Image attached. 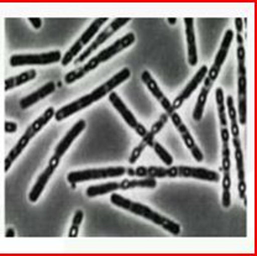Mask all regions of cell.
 <instances>
[{"label": "cell", "mask_w": 257, "mask_h": 256, "mask_svg": "<svg viewBox=\"0 0 257 256\" xmlns=\"http://www.w3.org/2000/svg\"><path fill=\"white\" fill-rule=\"evenodd\" d=\"M131 76V71L128 68H122L121 71H119L117 73H115L114 76L111 77L110 79L103 83L101 85H99L98 88H95L93 92H90L89 94H85L83 97H80L79 99L74 100V102H71L67 105L62 106L61 109L56 110L55 113V118L57 121H62V120L69 118L73 114L78 113V111L83 110V109L88 108L89 105L94 104L98 100L103 99L105 95L110 94L111 92H114V89L116 87H119L120 84L126 82Z\"/></svg>", "instance_id": "cell-1"}, {"label": "cell", "mask_w": 257, "mask_h": 256, "mask_svg": "<svg viewBox=\"0 0 257 256\" xmlns=\"http://www.w3.org/2000/svg\"><path fill=\"white\" fill-rule=\"evenodd\" d=\"M134 176L138 177H152V178H175V177H186L195 178L200 181H208V182H219L220 176L215 171H211L204 167H188V166H170L168 169L162 167H145L140 166L134 170Z\"/></svg>", "instance_id": "cell-2"}, {"label": "cell", "mask_w": 257, "mask_h": 256, "mask_svg": "<svg viewBox=\"0 0 257 256\" xmlns=\"http://www.w3.org/2000/svg\"><path fill=\"white\" fill-rule=\"evenodd\" d=\"M135 40L136 37L134 33H128L126 35H124L121 39L116 40L114 44L110 45L109 47H106V49H104L103 51L99 52L98 55L94 56V57L89 58L88 62L85 63L84 66H82V67H79L78 69H74V71L68 72V73L64 76V83L67 84L74 83V82L78 81V79L82 78V77H84L88 72L94 71L99 65L106 62V61H109L110 58L114 57V56H116L117 53L122 52L124 50L128 49V47L135 42Z\"/></svg>", "instance_id": "cell-3"}, {"label": "cell", "mask_w": 257, "mask_h": 256, "mask_svg": "<svg viewBox=\"0 0 257 256\" xmlns=\"http://www.w3.org/2000/svg\"><path fill=\"white\" fill-rule=\"evenodd\" d=\"M110 202L114 205H116V207L121 208V209L127 210V212L133 213V214L140 215V217L145 218V219L162 226L165 230L173 234V235H178V234L181 233V225H179L178 223L168 219L167 217L160 214L159 212H155L154 209H151V208L143 203L130 201V199L120 196L119 193H114V192L110 194Z\"/></svg>", "instance_id": "cell-4"}, {"label": "cell", "mask_w": 257, "mask_h": 256, "mask_svg": "<svg viewBox=\"0 0 257 256\" xmlns=\"http://www.w3.org/2000/svg\"><path fill=\"white\" fill-rule=\"evenodd\" d=\"M55 113H56L55 108L50 106V108H47L46 110L42 113V115H40L39 118L35 120L31 125H29V127L26 129V132L24 133L23 137L19 139V141L16 143V145L12 149V150H10V153L8 154L7 159H5V162H4L5 172H9L10 167L13 166V164H14L15 160L18 159L21 154H23V151L25 150L26 146L30 144V141L32 140V139L36 137V135L39 134V133L41 132L45 126H46L48 122H50V120L55 116Z\"/></svg>", "instance_id": "cell-5"}, {"label": "cell", "mask_w": 257, "mask_h": 256, "mask_svg": "<svg viewBox=\"0 0 257 256\" xmlns=\"http://www.w3.org/2000/svg\"><path fill=\"white\" fill-rule=\"evenodd\" d=\"M126 173V169L122 166L105 167V169H89L83 171H73L67 175L69 183H80L93 180H104V178L121 177Z\"/></svg>", "instance_id": "cell-6"}, {"label": "cell", "mask_w": 257, "mask_h": 256, "mask_svg": "<svg viewBox=\"0 0 257 256\" xmlns=\"http://www.w3.org/2000/svg\"><path fill=\"white\" fill-rule=\"evenodd\" d=\"M106 21H108V18H98V19H95L92 24H90L89 28H88L84 33L80 35L79 39L77 40L73 45H72L71 49L64 53V56H62V60H61L62 66H68L69 63H71L72 61H73L74 58H76L77 56L82 52V50L84 49L87 45H89V42H92V40L94 39L95 35L98 34L99 29H100L101 26L106 23Z\"/></svg>", "instance_id": "cell-7"}, {"label": "cell", "mask_w": 257, "mask_h": 256, "mask_svg": "<svg viewBox=\"0 0 257 256\" xmlns=\"http://www.w3.org/2000/svg\"><path fill=\"white\" fill-rule=\"evenodd\" d=\"M62 53L58 50L45 53H23V55H13L10 57V66L12 67H20V66H47L52 63L61 62Z\"/></svg>", "instance_id": "cell-8"}, {"label": "cell", "mask_w": 257, "mask_h": 256, "mask_svg": "<svg viewBox=\"0 0 257 256\" xmlns=\"http://www.w3.org/2000/svg\"><path fill=\"white\" fill-rule=\"evenodd\" d=\"M85 126H87L85 120L80 119L71 127V129L68 130V132H67V134L64 135L62 140H61L60 143L57 144V146H56L55 153H53L52 156H51L50 161H48V166H52L55 167V169H57L58 165H60L61 162V159L63 157V155L68 151V149L71 148L73 141L76 140L80 134H82L83 130L85 129Z\"/></svg>", "instance_id": "cell-9"}, {"label": "cell", "mask_w": 257, "mask_h": 256, "mask_svg": "<svg viewBox=\"0 0 257 256\" xmlns=\"http://www.w3.org/2000/svg\"><path fill=\"white\" fill-rule=\"evenodd\" d=\"M130 20H131L130 18H116V19H114V20H112L111 23L109 24V26H106V28L104 29V30L101 31L100 34L96 35L95 40H93L92 44L89 45V47H88L85 51H83L82 53H80L79 57L77 58L76 61H74V63H76V65H78V63L84 62L85 60H88V57H89L90 53H92L93 51H95V50L98 49L99 46H101V45H103L104 42L106 41V40L110 39L112 35L116 33L117 30H120L122 26L126 25V24Z\"/></svg>", "instance_id": "cell-10"}, {"label": "cell", "mask_w": 257, "mask_h": 256, "mask_svg": "<svg viewBox=\"0 0 257 256\" xmlns=\"http://www.w3.org/2000/svg\"><path fill=\"white\" fill-rule=\"evenodd\" d=\"M108 95H109V102H110L111 105L116 109V111L121 115V118L125 120V122H126L128 126L133 127V129L135 130L136 134H138L139 137L144 138L145 135H146L147 129L143 124H141V122H139V120L136 119V116L133 114V111L125 105V103L122 102L121 98L119 97V94L115 92H111L110 94Z\"/></svg>", "instance_id": "cell-11"}, {"label": "cell", "mask_w": 257, "mask_h": 256, "mask_svg": "<svg viewBox=\"0 0 257 256\" xmlns=\"http://www.w3.org/2000/svg\"><path fill=\"white\" fill-rule=\"evenodd\" d=\"M232 40H234V31L226 30V33L224 34L223 41H221L220 49H219V51L215 56L214 63L211 65L210 68H208L207 78L210 79L211 82H215L216 79H218L219 73H220V69L223 67L225 60H226L227 57V53H229L230 46H231L232 44Z\"/></svg>", "instance_id": "cell-12"}, {"label": "cell", "mask_w": 257, "mask_h": 256, "mask_svg": "<svg viewBox=\"0 0 257 256\" xmlns=\"http://www.w3.org/2000/svg\"><path fill=\"white\" fill-rule=\"evenodd\" d=\"M170 118H171V120H172L173 125L177 127V130H178L179 134H181L182 139H183L184 145H186L187 149L191 151L192 156L194 157L195 161L202 162L203 160H204V155H203L202 151H200V149L198 148V145L195 144V140L193 139L192 134L189 133L188 127L186 126V124L183 122V120L181 119L179 114L176 113V111H173V113L170 115Z\"/></svg>", "instance_id": "cell-13"}, {"label": "cell", "mask_w": 257, "mask_h": 256, "mask_svg": "<svg viewBox=\"0 0 257 256\" xmlns=\"http://www.w3.org/2000/svg\"><path fill=\"white\" fill-rule=\"evenodd\" d=\"M207 73H208L207 66H202V67L198 69V72L194 74V76H193L191 82L186 85V88H184V89L182 90L178 95H177L176 99L173 100V103H172L173 110H177V109L181 108V106L183 105V103L186 102L187 99H189V98H191V95L195 92V89L198 88V85L204 81V78L207 77Z\"/></svg>", "instance_id": "cell-14"}, {"label": "cell", "mask_w": 257, "mask_h": 256, "mask_svg": "<svg viewBox=\"0 0 257 256\" xmlns=\"http://www.w3.org/2000/svg\"><path fill=\"white\" fill-rule=\"evenodd\" d=\"M141 79H143V82L147 87L149 92L156 98L157 102H159L161 105H162V108L166 110V114L170 116L171 114L175 111L172 108V103H171L170 100L167 99V97L163 94V92L161 90V88L159 87V84H157V82L154 79V77L151 76V73H150L149 71H144L143 74H141Z\"/></svg>", "instance_id": "cell-15"}, {"label": "cell", "mask_w": 257, "mask_h": 256, "mask_svg": "<svg viewBox=\"0 0 257 256\" xmlns=\"http://www.w3.org/2000/svg\"><path fill=\"white\" fill-rule=\"evenodd\" d=\"M184 26H186V40H187V53H188L189 66L194 67L198 65V50L197 40H195L194 19L184 18Z\"/></svg>", "instance_id": "cell-16"}, {"label": "cell", "mask_w": 257, "mask_h": 256, "mask_svg": "<svg viewBox=\"0 0 257 256\" xmlns=\"http://www.w3.org/2000/svg\"><path fill=\"white\" fill-rule=\"evenodd\" d=\"M55 90H56L55 82H47L46 84H44L41 88L35 90L34 93H31V94L26 95L25 98L20 99L19 105H20V108L23 109V110H25V109H29L30 106L34 105V104L39 103L40 100L45 99V98L48 97V95L52 94Z\"/></svg>", "instance_id": "cell-17"}, {"label": "cell", "mask_w": 257, "mask_h": 256, "mask_svg": "<svg viewBox=\"0 0 257 256\" xmlns=\"http://www.w3.org/2000/svg\"><path fill=\"white\" fill-rule=\"evenodd\" d=\"M246 94H247V79L246 76H237V109H239V122L241 125L246 124V114H247V103H246Z\"/></svg>", "instance_id": "cell-18"}, {"label": "cell", "mask_w": 257, "mask_h": 256, "mask_svg": "<svg viewBox=\"0 0 257 256\" xmlns=\"http://www.w3.org/2000/svg\"><path fill=\"white\" fill-rule=\"evenodd\" d=\"M55 171H56L55 167L47 166L46 169L44 170V172L39 176L36 183H35L34 187H32V189L30 191V193H29V201H30L31 203H36V202L39 201V198L41 197L42 192H44L45 187H46L48 181H50V178L52 177Z\"/></svg>", "instance_id": "cell-19"}, {"label": "cell", "mask_w": 257, "mask_h": 256, "mask_svg": "<svg viewBox=\"0 0 257 256\" xmlns=\"http://www.w3.org/2000/svg\"><path fill=\"white\" fill-rule=\"evenodd\" d=\"M214 82H211L210 79H208L207 77L204 78V85H203L202 90H200L199 95H198L197 103H195L194 110H193V119L195 121H200L203 118V114H204L205 104H207L209 93H210L211 87H213Z\"/></svg>", "instance_id": "cell-20"}, {"label": "cell", "mask_w": 257, "mask_h": 256, "mask_svg": "<svg viewBox=\"0 0 257 256\" xmlns=\"http://www.w3.org/2000/svg\"><path fill=\"white\" fill-rule=\"evenodd\" d=\"M37 73L35 69H29V71L23 72V73L18 74V76L10 77V78L5 79L4 83V89L5 92H9V90L14 89L16 87H20V85L28 83V82L32 81V79L36 78Z\"/></svg>", "instance_id": "cell-21"}, {"label": "cell", "mask_w": 257, "mask_h": 256, "mask_svg": "<svg viewBox=\"0 0 257 256\" xmlns=\"http://www.w3.org/2000/svg\"><path fill=\"white\" fill-rule=\"evenodd\" d=\"M120 189L122 191H127V189L133 188H156L157 181L156 178L146 177L143 180H122L119 182Z\"/></svg>", "instance_id": "cell-22"}, {"label": "cell", "mask_w": 257, "mask_h": 256, "mask_svg": "<svg viewBox=\"0 0 257 256\" xmlns=\"http://www.w3.org/2000/svg\"><path fill=\"white\" fill-rule=\"evenodd\" d=\"M225 104L227 106V116L230 119V134L232 135L234 139H239L240 129H239V122H237V111L235 109L234 99L231 95H227Z\"/></svg>", "instance_id": "cell-23"}, {"label": "cell", "mask_w": 257, "mask_h": 256, "mask_svg": "<svg viewBox=\"0 0 257 256\" xmlns=\"http://www.w3.org/2000/svg\"><path fill=\"white\" fill-rule=\"evenodd\" d=\"M117 189H120L119 182H106V183H101V185L90 186V187H88L87 191H85V194L92 198V197L112 193V192L117 191Z\"/></svg>", "instance_id": "cell-24"}, {"label": "cell", "mask_w": 257, "mask_h": 256, "mask_svg": "<svg viewBox=\"0 0 257 256\" xmlns=\"http://www.w3.org/2000/svg\"><path fill=\"white\" fill-rule=\"evenodd\" d=\"M215 100L216 106H218V114H219V121H220L221 127H226L227 119H226V109H225V97L223 88H216L215 90Z\"/></svg>", "instance_id": "cell-25"}, {"label": "cell", "mask_w": 257, "mask_h": 256, "mask_svg": "<svg viewBox=\"0 0 257 256\" xmlns=\"http://www.w3.org/2000/svg\"><path fill=\"white\" fill-rule=\"evenodd\" d=\"M232 144L235 148V160H236V171L239 181H245V169H243V155L241 150V144L239 139L232 138Z\"/></svg>", "instance_id": "cell-26"}, {"label": "cell", "mask_w": 257, "mask_h": 256, "mask_svg": "<svg viewBox=\"0 0 257 256\" xmlns=\"http://www.w3.org/2000/svg\"><path fill=\"white\" fill-rule=\"evenodd\" d=\"M167 120H168V115L166 113H163L162 115L160 116V119L157 120L156 122H155L154 125H152L151 126V129L149 130V132L146 133V135H145V138L147 139V140L150 141V144H154V141H155V137H156L157 134H159V133L161 132V130H162V127L165 126L166 125V122H167Z\"/></svg>", "instance_id": "cell-27"}, {"label": "cell", "mask_w": 257, "mask_h": 256, "mask_svg": "<svg viewBox=\"0 0 257 256\" xmlns=\"http://www.w3.org/2000/svg\"><path fill=\"white\" fill-rule=\"evenodd\" d=\"M152 149H154L155 154L159 156V159H161V161L163 162V164L166 165V166H172L173 165V157L172 155L168 153L167 150H166L165 148H163L162 145H161L160 143H157V141H154V144H152L151 146Z\"/></svg>", "instance_id": "cell-28"}, {"label": "cell", "mask_w": 257, "mask_h": 256, "mask_svg": "<svg viewBox=\"0 0 257 256\" xmlns=\"http://www.w3.org/2000/svg\"><path fill=\"white\" fill-rule=\"evenodd\" d=\"M83 218H84V212H83L82 209L76 210L73 220H72V225H71V228H69V231H68L69 238H76V236H78L79 226L83 222Z\"/></svg>", "instance_id": "cell-29"}, {"label": "cell", "mask_w": 257, "mask_h": 256, "mask_svg": "<svg viewBox=\"0 0 257 256\" xmlns=\"http://www.w3.org/2000/svg\"><path fill=\"white\" fill-rule=\"evenodd\" d=\"M237 56V76H246V67H245V57L246 51L243 44H239L236 50Z\"/></svg>", "instance_id": "cell-30"}, {"label": "cell", "mask_w": 257, "mask_h": 256, "mask_svg": "<svg viewBox=\"0 0 257 256\" xmlns=\"http://www.w3.org/2000/svg\"><path fill=\"white\" fill-rule=\"evenodd\" d=\"M4 130L7 134H14V133L18 132V124L15 121H5L4 124Z\"/></svg>", "instance_id": "cell-31"}, {"label": "cell", "mask_w": 257, "mask_h": 256, "mask_svg": "<svg viewBox=\"0 0 257 256\" xmlns=\"http://www.w3.org/2000/svg\"><path fill=\"white\" fill-rule=\"evenodd\" d=\"M246 189H247V186H246L245 181H239V185H237V191H239L240 198L246 199Z\"/></svg>", "instance_id": "cell-32"}, {"label": "cell", "mask_w": 257, "mask_h": 256, "mask_svg": "<svg viewBox=\"0 0 257 256\" xmlns=\"http://www.w3.org/2000/svg\"><path fill=\"white\" fill-rule=\"evenodd\" d=\"M220 138H221V143L229 144L230 132L226 129V127H221V129H220Z\"/></svg>", "instance_id": "cell-33"}, {"label": "cell", "mask_w": 257, "mask_h": 256, "mask_svg": "<svg viewBox=\"0 0 257 256\" xmlns=\"http://www.w3.org/2000/svg\"><path fill=\"white\" fill-rule=\"evenodd\" d=\"M28 20L30 21L32 28L36 29V30H39V29L42 26V20L40 18H29Z\"/></svg>", "instance_id": "cell-34"}, {"label": "cell", "mask_w": 257, "mask_h": 256, "mask_svg": "<svg viewBox=\"0 0 257 256\" xmlns=\"http://www.w3.org/2000/svg\"><path fill=\"white\" fill-rule=\"evenodd\" d=\"M235 28H236L237 34L242 33V30H243V21H242V19H241V18L235 19Z\"/></svg>", "instance_id": "cell-35"}, {"label": "cell", "mask_w": 257, "mask_h": 256, "mask_svg": "<svg viewBox=\"0 0 257 256\" xmlns=\"http://www.w3.org/2000/svg\"><path fill=\"white\" fill-rule=\"evenodd\" d=\"M15 236V230L13 228H8L5 231V238H14Z\"/></svg>", "instance_id": "cell-36"}, {"label": "cell", "mask_w": 257, "mask_h": 256, "mask_svg": "<svg viewBox=\"0 0 257 256\" xmlns=\"http://www.w3.org/2000/svg\"><path fill=\"white\" fill-rule=\"evenodd\" d=\"M167 20H168V23L171 24V25H175V24L177 23V21H176L177 19H176V18H168Z\"/></svg>", "instance_id": "cell-37"}, {"label": "cell", "mask_w": 257, "mask_h": 256, "mask_svg": "<svg viewBox=\"0 0 257 256\" xmlns=\"http://www.w3.org/2000/svg\"><path fill=\"white\" fill-rule=\"evenodd\" d=\"M126 173H127L128 176H134V170L128 169V170H126Z\"/></svg>", "instance_id": "cell-38"}]
</instances>
